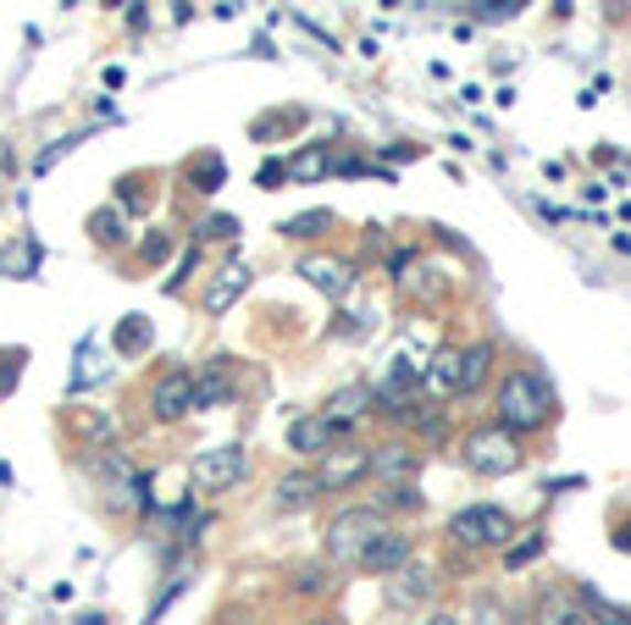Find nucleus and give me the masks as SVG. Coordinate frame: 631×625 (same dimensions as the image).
Segmentation results:
<instances>
[{
    "label": "nucleus",
    "instance_id": "15",
    "mask_svg": "<svg viewBox=\"0 0 631 625\" xmlns=\"http://www.w3.org/2000/svg\"><path fill=\"white\" fill-rule=\"evenodd\" d=\"M410 553H416V548H410V537H405V531H383V537L361 553V570H366V575H394Z\"/></svg>",
    "mask_w": 631,
    "mask_h": 625
},
{
    "label": "nucleus",
    "instance_id": "11",
    "mask_svg": "<svg viewBox=\"0 0 631 625\" xmlns=\"http://www.w3.org/2000/svg\"><path fill=\"white\" fill-rule=\"evenodd\" d=\"M299 277H304L310 288H322L328 299H344V294L355 288V266H350V261H333V255H310V261H299Z\"/></svg>",
    "mask_w": 631,
    "mask_h": 625
},
{
    "label": "nucleus",
    "instance_id": "33",
    "mask_svg": "<svg viewBox=\"0 0 631 625\" xmlns=\"http://www.w3.org/2000/svg\"><path fill=\"white\" fill-rule=\"evenodd\" d=\"M282 178H288V161H266L255 183H260V189H282Z\"/></svg>",
    "mask_w": 631,
    "mask_h": 625
},
{
    "label": "nucleus",
    "instance_id": "28",
    "mask_svg": "<svg viewBox=\"0 0 631 625\" xmlns=\"http://www.w3.org/2000/svg\"><path fill=\"white\" fill-rule=\"evenodd\" d=\"M78 145H84V134H67V139H56L51 150H40V161H34V172H51V167H56V161H62L67 150H78Z\"/></svg>",
    "mask_w": 631,
    "mask_h": 625
},
{
    "label": "nucleus",
    "instance_id": "10",
    "mask_svg": "<svg viewBox=\"0 0 631 625\" xmlns=\"http://www.w3.org/2000/svg\"><path fill=\"white\" fill-rule=\"evenodd\" d=\"M532 619L537 625H592L581 592H565V586H543L537 603H532Z\"/></svg>",
    "mask_w": 631,
    "mask_h": 625
},
{
    "label": "nucleus",
    "instance_id": "2",
    "mask_svg": "<svg viewBox=\"0 0 631 625\" xmlns=\"http://www.w3.org/2000/svg\"><path fill=\"white\" fill-rule=\"evenodd\" d=\"M460 459L471 476H515L526 465V448L510 426H477L466 443H460Z\"/></svg>",
    "mask_w": 631,
    "mask_h": 625
},
{
    "label": "nucleus",
    "instance_id": "37",
    "mask_svg": "<svg viewBox=\"0 0 631 625\" xmlns=\"http://www.w3.org/2000/svg\"><path fill=\"white\" fill-rule=\"evenodd\" d=\"M620 625H631V619H620Z\"/></svg>",
    "mask_w": 631,
    "mask_h": 625
},
{
    "label": "nucleus",
    "instance_id": "19",
    "mask_svg": "<svg viewBox=\"0 0 631 625\" xmlns=\"http://www.w3.org/2000/svg\"><path fill=\"white\" fill-rule=\"evenodd\" d=\"M316 492H322L316 470H293V476L277 481V509H304V504H316Z\"/></svg>",
    "mask_w": 631,
    "mask_h": 625
},
{
    "label": "nucleus",
    "instance_id": "12",
    "mask_svg": "<svg viewBox=\"0 0 631 625\" xmlns=\"http://www.w3.org/2000/svg\"><path fill=\"white\" fill-rule=\"evenodd\" d=\"M339 432H344V426H339L333 415H299V421L288 426V448H293V454H328V448L339 443Z\"/></svg>",
    "mask_w": 631,
    "mask_h": 625
},
{
    "label": "nucleus",
    "instance_id": "8",
    "mask_svg": "<svg viewBox=\"0 0 631 625\" xmlns=\"http://www.w3.org/2000/svg\"><path fill=\"white\" fill-rule=\"evenodd\" d=\"M244 294H249V266H244L238 255H227V261L211 272V283H205V316H227Z\"/></svg>",
    "mask_w": 631,
    "mask_h": 625
},
{
    "label": "nucleus",
    "instance_id": "25",
    "mask_svg": "<svg viewBox=\"0 0 631 625\" xmlns=\"http://www.w3.org/2000/svg\"><path fill=\"white\" fill-rule=\"evenodd\" d=\"M150 343V321L145 316H128L122 327H117V354H139Z\"/></svg>",
    "mask_w": 631,
    "mask_h": 625
},
{
    "label": "nucleus",
    "instance_id": "35",
    "mask_svg": "<svg viewBox=\"0 0 631 625\" xmlns=\"http://www.w3.org/2000/svg\"><path fill=\"white\" fill-rule=\"evenodd\" d=\"M304 625H344V619H333V614H316V619H304Z\"/></svg>",
    "mask_w": 631,
    "mask_h": 625
},
{
    "label": "nucleus",
    "instance_id": "17",
    "mask_svg": "<svg viewBox=\"0 0 631 625\" xmlns=\"http://www.w3.org/2000/svg\"><path fill=\"white\" fill-rule=\"evenodd\" d=\"M333 145H304L299 156H288V183H322L333 172Z\"/></svg>",
    "mask_w": 631,
    "mask_h": 625
},
{
    "label": "nucleus",
    "instance_id": "34",
    "mask_svg": "<svg viewBox=\"0 0 631 625\" xmlns=\"http://www.w3.org/2000/svg\"><path fill=\"white\" fill-rule=\"evenodd\" d=\"M421 625H460V619H454V614H427Z\"/></svg>",
    "mask_w": 631,
    "mask_h": 625
},
{
    "label": "nucleus",
    "instance_id": "26",
    "mask_svg": "<svg viewBox=\"0 0 631 625\" xmlns=\"http://www.w3.org/2000/svg\"><path fill=\"white\" fill-rule=\"evenodd\" d=\"M515 12H521V0H471V18L477 23H504Z\"/></svg>",
    "mask_w": 631,
    "mask_h": 625
},
{
    "label": "nucleus",
    "instance_id": "23",
    "mask_svg": "<svg viewBox=\"0 0 631 625\" xmlns=\"http://www.w3.org/2000/svg\"><path fill=\"white\" fill-rule=\"evenodd\" d=\"M543 548H548V537H543V531H526L521 542H510V548H504V564H510V570H526Z\"/></svg>",
    "mask_w": 631,
    "mask_h": 625
},
{
    "label": "nucleus",
    "instance_id": "36",
    "mask_svg": "<svg viewBox=\"0 0 631 625\" xmlns=\"http://www.w3.org/2000/svg\"><path fill=\"white\" fill-rule=\"evenodd\" d=\"M620 548H625V553H631V531H620Z\"/></svg>",
    "mask_w": 631,
    "mask_h": 625
},
{
    "label": "nucleus",
    "instance_id": "6",
    "mask_svg": "<svg viewBox=\"0 0 631 625\" xmlns=\"http://www.w3.org/2000/svg\"><path fill=\"white\" fill-rule=\"evenodd\" d=\"M361 476H372V448H361V443H333V448L322 454V465H316V481H322V492H344V487H355Z\"/></svg>",
    "mask_w": 631,
    "mask_h": 625
},
{
    "label": "nucleus",
    "instance_id": "24",
    "mask_svg": "<svg viewBox=\"0 0 631 625\" xmlns=\"http://www.w3.org/2000/svg\"><path fill=\"white\" fill-rule=\"evenodd\" d=\"M288 586H293L299 597H316V592H328L333 581H328V570H322V564H299V570L288 575Z\"/></svg>",
    "mask_w": 631,
    "mask_h": 625
},
{
    "label": "nucleus",
    "instance_id": "9",
    "mask_svg": "<svg viewBox=\"0 0 631 625\" xmlns=\"http://www.w3.org/2000/svg\"><path fill=\"white\" fill-rule=\"evenodd\" d=\"M150 410H156V421H183L194 410V377L183 366L161 371V382L150 388Z\"/></svg>",
    "mask_w": 631,
    "mask_h": 625
},
{
    "label": "nucleus",
    "instance_id": "20",
    "mask_svg": "<svg viewBox=\"0 0 631 625\" xmlns=\"http://www.w3.org/2000/svg\"><path fill=\"white\" fill-rule=\"evenodd\" d=\"M366 410H377V404H372V393H366V388H339V393H333V399H328V410H322V415H333V421H339V426H350V421H361V415H366Z\"/></svg>",
    "mask_w": 631,
    "mask_h": 625
},
{
    "label": "nucleus",
    "instance_id": "30",
    "mask_svg": "<svg viewBox=\"0 0 631 625\" xmlns=\"http://www.w3.org/2000/svg\"><path fill=\"white\" fill-rule=\"evenodd\" d=\"M95 239H106V244H111V239H117V244H128V222H122V216H111V211H100V216H95Z\"/></svg>",
    "mask_w": 631,
    "mask_h": 625
},
{
    "label": "nucleus",
    "instance_id": "18",
    "mask_svg": "<svg viewBox=\"0 0 631 625\" xmlns=\"http://www.w3.org/2000/svg\"><path fill=\"white\" fill-rule=\"evenodd\" d=\"M399 426H405V432H416V437H432V443L449 432V421H443V404H438L432 393H421V399H416V404L399 415Z\"/></svg>",
    "mask_w": 631,
    "mask_h": 625
},
{
    "label": "nucleus",
    "instance_id": "27",
    "mask_svg": "<svg viewBox=\"0 0 631 625\" xmlns=\"http://www.w3.org/2000/svg\"><path fill=\"white\" fill-rule=\"evenodd\" d=\"M194 189H200V194H216V189H222V161H216V156H211V161H205V156L194 161Z\"/></svg>",
    "mask_w": 631,
    "mask_h": 625
},
{
    "label": "nucleus",
    "instance_id": "22",
    "mask_svg": "<svg viewBox=\"0 0 631 625\" xmlns=\"http://www.w3.org/2000/svg\"><path fill=\"white\" fill-rule=\"evenodd\" d=\"M460 354H466V393H477L488 382V371H493V343H471Z\"/></svg>",
    "mask_w": 631,
    "mask_h": 625
},
{
    "label": "nucleus",
    "instance_id": "4",
    "mask_svg": "<svg viewBox=\"0 0 631 625\" xmlns=\"http://www.w3.org/2000/svg\"><path fill=\"white\" fill-rule=\"evenodd\" d=\"M449 537L454 548H471V553H488V548H510L515 537V515L499 509V504H471L449 520Z\"/></svg>",
    "mask_w": 631,
    "mask_h": 625
},
{
    "label": "nucleus",
    "instance_id": "3",
    "mask_svg": "<svg viewBox=\"0 0 631 625\" xmlns=\"http://www.w3.org/2000/svg\"><path fill=\"white\" fill-rule=\"evenodd\" d=\"M383 531H388L383 509H366V504H361V509H339V515L328 520V542H322V548H328L333 564H361V553H366Z\"/></svg>",
    "mask_w": 631,
    "mask_h": 625
},
{
    "label": "nucleus",
    "instance_id": "1",
    "mask_svg": "<svg viewBox=\"0 0 631 625\" xmlns=\"http://www.w3.org/2000/svg\"><path fill=\"white\" fill-rule=\"evenodd\" d=\"M554 410H559V399H554V388H548L543 371L521 366V371H510V377L499 382V426H510L515 437L543 432V426L554 421Z\"/></svg>",
    "mask_w": 631,
    "mask_h": 625
},
{
    "label": "nucleus",
    "instance_id": "21",
    "mask_svg": "<svg viewBox=\"0 0 631 625\" xmlns=\"http://www.w3.org/2000/svg\"><path fill=\"white\" fill-rule=\"evenodd\" d=\"M333 227H339L333 211H299V216L282 222V239H322V233H333Z\"/></svg>",
    "mask_w": 631,
    "mask_h": 625
},
{
    "label": "nucleus",
    "instance_id": "29",
    "mask_svg": "<svg viewBox=\"0 0 631 625\" xmlns=\"http://www.w3.org/2000/svg\"><path fill=\"white\" fill-rule=\"evenodd\" d=\"M383 504H388V509H405V515H416L427 498L416 492V481H405V487H388V498H383Z\"/></svg>",
    "mask_w": 631,
    "mask_h": 625
},
{
    "label": "nucleus",
    "instance_id": "7",
    "mask_svg": "<svg viewBox=\"0 0 631 625\" xmlns=\"http://www.w3.org/2000/svg\"><path fill=\"white\" fill-rule=\"evenodd\" d=\"M388 581H394V603H405V608H416V603H427V597L443 592V570H438L432 559H416V553H410Z\"/></svg>",
    "mask_w": 631,
    "mask_h": 625
},
{
    "label": "nucleus",
    "instance_id": "14",
    "mask_svg": "<svg viewBox=\"0 0 631 625\" xmlns=\"http://www.w3.org/2000/svg\"><path fill=\"white\" fill-rule=\"evenodd\" d=\"M427 393H432V399L466 393V354H460V349H438V354L427 360Z\"/></svg>",
    "mask_w": 631,
    "mask_h": 625
},
{
    "label": "nucleus",
    "instance_id": "16",
    "mask_svg": "<svg viewBox=\"0 0 631 625\" xmlns=\"http://www.w3.org/2000/svg\"><path fill=\"white\" fill-rule=\"evenodd\" d=\"M233 399V371H227V354H216L200 377H194V410H216Z\"/></svg>",
    "mask_w": 631,
    "mask_h": 625
},
{
    "label": "nucleus",
    "instance_id": "13",
    "mask_svg": "<svg viewBox=\"0 0 631 625\" xmlns=\"http://www.w3.org/2000/svg\"><path fill=\"white\" fill-rule=\"evenodd\" d=\"M372 470H377L388 487H405V481H416V470H421V448H410V443H383V448H372Z\"/></svg>",
    "mask_w": 631,
    "mask_h": 625
},
{
    "label": "nucleus",
    "instance_id": "31",
    "mask_svg": "<svg viewBox=\"0 0 631 625\" xmlns=\"http://www.w3.org/2000/svg\"><path fill=\"white\" fill-rule=\"evenodd\" d=\"M233 233H238L233 216H205V222H200V239H233Z\"/></svg>",
    "mask_w": 631,
    "mask_h": 625
},
{
    "label": "nucleus",
    "instance_id": "5",
    "mask_svg": "<svg viewBox=\"0 0 631 625\" xmlns=\"http://www.w3.org/2000/svg\"><path fill=\"white\" fill-rule=\"evenodd\" d=\"M249 476V454L238 443H216V448H200L194 465H189V481L194 492H227Z\"/></svg>",
    "mask_w": 631,
    "mask_h": 625
},
{
    "label": "nucleus",
    "instance_id": "32",
    "mask_svg": "<svg viewBox=\"0 0 631 625\" xmlns=\"http://www.w3.org/2000/svg\"><path fill=\"white\" fill-rule=\"evenodd\" d=\"M167 255H172V239H167V233H150V239H145V261H150V266H161Z\"/></svg>",
    "mask_w": 631,
    "mask_h": 625
}]
</instances>
